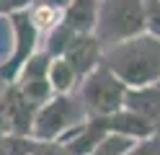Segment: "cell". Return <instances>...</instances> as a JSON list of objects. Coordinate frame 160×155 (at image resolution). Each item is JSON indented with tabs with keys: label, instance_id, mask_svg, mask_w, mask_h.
I'll return each mask as SVG.
<instances>
[{
	"label": "cell",
	"instance_id": "6da1fadb",
	"mask_svg": "<svg viewBox=\"0 0 160 155\" xmlns=\"http://www.w3.org/2000/svg\"><path fill=\"white\" fill-rule=\"evenodd\" d=\"M103 65L129 90L160 83V39L142 34L103 52Z\"/></svg>",
	"mask_w": 160,
	"mask_h": 155
},
{
	"label": "cell",
	"instance_id": "7a4b0ae2",
	"mask_svg": "<svg viewBox=\"0 0 160 155\" xmlns=\"http://www.w3.org/2000/svg\"><path fill=\"white\" fill-rule=\"evenodd\" d=\"M145 31V0H101L93 36L103 49L142 36Z\"/></svg>",
	"mask_w": 160,
	"mask_h": 155
},
{
	"label": "cell",
	"instance_id": "3957f363",
	"mask_svg": "<svg viewBox=\"0 0 160 155\" xmlns=\"http://www.w3.org/2000/svg\"><path fill=\"white\" fill-rule=\"evenodd\" d=\"M78 96L83 101V109L88 119H108L127 109L129 88L119 80L103 62L88 75L78 88Z\"/></svg>",
	"mask_w": 160,
	"mask_h": 155
},
{
	"label": "cell",
	"instance_id": "277c9868",
	"mask_svg": "<svg viewBox=\"0 0 160 155\" xmlns=\"http://www.w3.org/2000/svg\"><path fill=\"white\" fill-rule=\"evenodd\" d=\"M85 121H88V114H85L83 101H80L78 93L54 96L39 109L36 119H34L31 137L39 142H59Z\"/></svg>",
	"mask_w": 160,
	"mask_h": 155
},
{
	"label": "cell",
	"instance_id": "5b68a950",
	"mask_svg": "<svg viewBox=\"0 0 160 155\" xmlns=\"http://www.w3.org/2000/svg\"><path fill=\"white\" fill-rule=\"evenodd\" d=\"M8 21H11V28H13V52L11 57L0 62V78L8 85H13L21 75L23 65L39 52V28L34 26L28 10H18V13L8 16Z\"/></svg>",
	"mask_w": 160,
	"mask_h": 155
},
{
	"label": "cell",
	"instance_id": "8992f818",
	"mask_svg": "<svg viewBox=\"0 0 160 155\" xmlns=\"http://www.w3.org/2000/svg\"><path fill=\"white\" fill-rule=\"evenodd\" d=\"M3 109H5V129H8V134H13V137H31L39 106H34L18 90V85H8L5 96H3Z\"/></svg>",
	"mask_w": 160,
	"mask_h": 155
},
{
	"label": "cell",
	"instance_id": "52a82bcc",
	"mask_svg": "<svg viewBox=\"0 0 160 155\" xmlns=\"http://www.w3.org/2000/svg\"><path fill=\"white\" fill-rule=\"evenodd\" d=\"M103 47L93 34H78L75 41L70 44V49L65 52V59L72 65V70L78 72L80 83H83L91 72L103 62Z\"/></svg>",
	"mask_w": 160,
	"mask_h": 155
},
{
	"label": "cell",
	"instance_id": "ba28073f",
	"mask_svg": "<svg viewBox=\"0 0 160 155\" xmlns=\"http://www.w3.org/2000/svg\"><path fill=\"white\" fill-rule=\"evenodd\" d=\"M108 137V124L106 119H88L85 124H80L78 129H72L65 140H59L70 150V155H93V150Z\"/></svg>",
	"mask_w": 160,
	"mask_h": 155
},
{
	"label": "cell",
	"instance_id": "9c48e42d",
	"mask_svg": "<svg viewBox=\"0 0 160 155\" xmlns=\"http://www.w3.org/2000/svg\"><path fill=\"white\" fill-rule=\"evenodd\" d=\"M98 5L101 0H72L62 13V23L75 34H93L98 21Z\"/></svg>",
	"mask_w": 160,
	"mask_h": 155
},
{
	"label": "cell",
	"instance_id": "30bf717a",
	"mask_svg": "<svg viewBox=\"0 0 160 155\" xmlns=\"http://www.w3.org/2000/svg\"><path fill=\"white\" fill-rule=\"evenodd\" d=\"M108 124V132H114V134H124V137L129 140H147V137H152L155 129H152V124H150L147 119H142L137 111L132 109H122L119 114H114V116H108L106 119Z\"/></svg>",
	"mask_w": 160,
	"mask_h": 155
},
{
	"label": "cell",
	"instance_id": "8fae6325",
	"mask_svg": "<svg viewBox=\"0 0 160 155\" xmlns=\"http://www.w3.org/2000/svg\"><path fill=\"white\" fill-rule=\"evenodd\" d=\"M127 109L137 111L142 119L152 124V129L160 132V83L150 88H139V90H129L127 96Z\"/></svg>",
	"mask_w": 160,
	"mask_h": 155
},
{
	"label": "cell",
	"instance_id": "7c38bea8",
	"mask_svg": "<svg viewBox=\"0 0 160 155\" xmlns=\"http://www.w3.org/2000/svg\"><path fill=\"white\" fill-rule=\"evenodd\" d=\"M47 80H49V85H52L54 96H70V93H78V88H80L78 72L72 70V65H70L65 57L52 59V67H49Z\"/></svg>",
	"mask_w": 160,
	"mask_h": 155
},
{
	"label": "cell",
	"instance_id": "4fadbf2b",
	"mask_svg": "<svg viewBox=\"0 0 160 155\" xmlns=\"http://www.w3.org/2000/svg\"><path fill=\"white\" fill-rule=\"evenodd\" d=\"M75 31L72 28H67L65 23H59L57 28H52L47 34V44H44V52L52 59H59V57H65V52L70 49V44L75 41Z\"/></svg>",
	"mask_w": 160,
	"mask_h": 155
},
{
	"label": "cell",
	"instance_id": "5bb4252c",
	"mask_svg": "<svg viewBox=\"0 0 160 155\" xmlns=\"http://www.w3.org/2000/svg\"><path fill=\"white\" fill-rule=\"evenodd\" d=\"M28 13H31V21L34 26L39 28V34H49L52 28H57L62 23V10L59 8H52V5H44V3H34L28 8Z\"/></svg>",
	"mask_w": 160,
	"mask_h": 155
},
{
	"label": "cell",
	"instance_id": "9a60e30c",
	"mask_svg": "<svg viewBox=\"0 0 160 155\" xmlns=\"http://www.w3.org/2000/svg\"><path fill=\"white\" fill-rule=\"evenodd\" d=\"M13 85H18V90L39 109H42L49 98H54V90H52V85H49L47 78L44 80H23V83H13Z\"/></svg>",
	"mask_w": 160,
	"mask_h": 155
},
{
	"label": "cell",
	"instance_id": "2e32d148",
	"mask_svg": "<svg viewBox=\"0 0 160 155\" xmlns=\"http://www.w3.org/2000/svg\"><path fill=\"white\" fill-rule=\"evenodd\" d=\"M49 67H52V57H49L44 49H39L36 54L23 65V70H21V75H18L16 83H23V80H44L49 75Z\"/></svg>",
	"mask_w": 160,
	"mask_h": 155
},
{
	"label": "cell",
	"instance_id": "e0dca14e",
	"mask_svg": "<svg viewBox=\"0 0 160 155\" xmlns=\"http://www.w3.org/2000/svg\"><path fill=\"white\" fill-rule=\"evenodd\" d=\"M134 145H137V140H129V137H124V134L108 132V137L93 150V155H127Z\"/></svg>",
	"mask_w": 160,
	"mask_h": 155
},
{
	"label": "cell",
	"instance_id": "ac0fdd59",
	"mask_svg": "<svg viewBox=\"0 0 160 155\" xmlns=\"http://www.w3.org/2000/svg\"><path fill=\"white\" fill-rule=\"evenodd\" d=\"M145 31L160 39V0H145Z\"/></svg>",
	"mask_w": 160,
	"mask_h": 155
},
{
	"label": "cell",
	"instance_id": "d6986e66",
	"mask_svg": "<svg viewBox=\"0 0 160 155\" xmlns=\"http://www.w3.org/2000/svg\"><path fill=\"white\" fill-rule=\"evenodd\" d=\"M127 155H160V132H155L147 140H139Z\"/></svg>",
	"mask_w": 160,
	"mask_h": 155
},
{
	"label": "cell",
	"instance_id": "ffe728a7",
	"mask_svg": "<svg viewBox=\"0 0 160 155\" xmlns=\"http://www.w3.org/2000/svg\"><path fill=\"white\" fill-rule=\"evenodd\" d=\"M34 0H0V16H13L18 10H28Z\"/></svg>",
	"mask_w": 160,
	"mask_h": 155
},
{
	"label": "cell",
	"instance_id": "44dd1931",
	"mask_svg": "<svg viewBox=\"0 0 160 155\" xmlns=\"http://www.w3.org/2000/svg\"><path fill=\"white\" fill-rule=\"evenodd\" d=\"M0 155H11V152H8V142H5V134H0Z\"/></svg>",
	"mask_w": 160,
	"mask_h": 155
},
{
	"label": "cell",
	"instance_id": "7402d4cb",
	"mask_svg": "<svg viewBox=\"0 0 160 155\" xmlns=\"http://www.w3.org/2000/svg\"><path fill=\"white\" fill-rule=\"evenodd\" d=\"M5 90H8V83H5L3 78H0V98H3V96H5Z\"/></svg>",
	"mask_w": 160,
	"mask_h": 155
},
{
	"label": "cell",
	"instance_id": "603a6c76",
	"mask_svg": "<svg viewBox=\"0 0 160 155\" xmlns=\"http://www.w3.org/2000/svg\"><path fill=\"white\" fill-rule=\"evenodd\" d=\"M5 26H8V18H3V16H0V31H3Z\"/></svg>",
	"mask_w": 160,
	"mask_h": 155
}]
</instances>
